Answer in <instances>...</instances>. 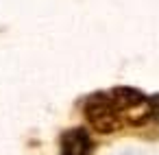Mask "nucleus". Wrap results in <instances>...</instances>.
<instances>
[{
	"label": "nucleus",
	"instance_id": "nucleus-1",
	"mask_svg": "<svg viewBox=\"0 0 159 155\" xmlns=\"http://www.w3.org/2000/svg\"><path fill=\"white\" fill-rule=\"evenodd\" d=\"M109 96L124 124H144L155 114L150 98L135 87H113Z\"/></svg>",
	"mask_w": 159,
	"mask_h": 155
},
{
	"label": "nucleus",
	"instance_id": "nucleus-3",
	"mask_svg": "<svg viewBox=\"0 0 159 155\" xmlns=\"http://www.w3.org/2000/svg\"><path fill=\"white\" fill-rule=\"evenodd\" d=\"M92 153V140L85 129L76 127L61 135V151L59 155H89Z\"/></svg>",
	"mask_w": 159,
	"mask_h": 155
},
{
	"label": "nucleus",
	"instance_id": "nucleus-2",
	"mask_svg": "<svg viewBox=\"0 0 159 155\" xmlns=\"http://www.w3.org/2000/svg\"><path fill=\"white\" fill-rule=\"evenodd\" d=\"M85 118L92 124V129L98 131V133H113V131L124 127V122H122V118H120V114H118V109H116V105H113V101L109 96V92L107 94L98 92V94L87 98Z\"/></svg>",
	"mask_w": 159,
	"mask_h": 155
}]
</instances>
